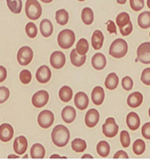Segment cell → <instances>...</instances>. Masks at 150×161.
Instances as JSON below:
<instances>
[{"instance_id": "7bdbcfd3", "label": "cell", "mask_w": 150, "mask_h": 161, "mask_svg": "<svg viewBox=\"0 0 150 161\" xmlns=\"http://www.w3.org/2000/svg\"><path fill=\"white\" fill-rule=\"evenodd\" d=\"M141 134L146 139H150V122L145 123L142 127Z\"/></svg>"}, {"instance_id": "7402d4cb", "label": "cell", "mask_w": 150, "mask_h": 161, "mask_svg": "<svg viewBox=\"0 0 150 161\" xmlns=\"http://www.w3.org/2000/svg\"><path fill=\"white\" fill-rule=\"evenodd\" d=\"M86 60V55L78 54L75 50V48L71 51V53H70V61H71L73 66H75L76 68H80L85 64Z\"/></svg>"}, {"instance_id": "6f0895ef", "label": "cell", "mask_w": 150, "mask_h": 161, "mask_svg": "<svg viewBox=\"0 0 150 161\" xmlns=\"http://www.w3.org/2000/svg\"><path fill=\"white\" fill-rule=\"evenodd\" d=\"M77 1H80V2H83V1H85V0H77Z\"/></svg>"}, {"instance_id": "f1b7e54d", "label": "cell", "mask_w": 150, "mask_h": 161, "mask_svg": "<svg viewBox=\"0 0 150 161\" xmlns=\"http://www.w3.org/2000/svg\"><path fill=\"white\" fill-rule=\"evenodd\" d=\"M69 20V15L66 9H59L56 12V21L61 25H67Z\"/></svg>"}, {"instance_id": "83f0119b", "label": "cell", "mask_w": 150, "mask_h": 161, "mask_svg": "<svg viewBox=\"0 0 150 161\" xmlns=\"http://www.w3.org/2000/svg\"><path fill=\"white\" fill-rule=\"evenodd\" d=\"M97 152L100 157L107 158L109 155V152H110V146L107 141L101 140L98 142V144L97 145Z\"/></svg>"}, {"instance_id": "2e32d148", "label": "cell", "mask_w": 150, "mask_h": 161, "mask_svg": "<svg viewBox=\"0 0 150 161\" xmlns=\"http://www.w3.org/2000/svg\"><path fill=\"white\" fill-rule=\"evenodd\" d=\"M28 147L27 139L24 136H17L14 141V150L17 155H23L26 151Z\"/></svg>"}, {"instance_id": "7a4b0ae2", "label": "cell", "mask_w": 150, "mask_h": 161, "mask_svg": "<svg viewBox=\"0 0 150 161\" xmlns=\"http://www.w3.org/2000/svg\"><path fill=\"white\" fill-rule=\"evenodd\" d=\"M128 45L125 40L117 38L114 40L109 47V55L115 58H122L127 54Z\"/></svg>"}, {"instance_id": "8fae6325", "label": "cell", "mask_w": 150, "mask_h": 161, "mask_svg": "<svg viewBox=\"0 0 150 161\" xmlns=\"http://www.w3.org/2000/svg\"><path fill=\"white\" fill-rule=\"evenodd\" d=\"M51 76H52V72H51L50 68L46 65L41 66L36 70V80L41 84L47 83L50 80V78H51Z\"/></svg>"}, {"instance_id": "ab89813d", "label": "cell", "mask_w": 150, "mask_h": 161, "mask_svg": "<svg viewBox=\"0 0 150 161\" xmlns=\"http://www.w3.org/2000/svg\"><path fill=\"white\" fill-rule=\"evenodd\" d=\"M129 4L131 8L133 9L134 11H140L143 9L144 6H145V2L144 0H129Z\"/></svg>"}, {"instance_id": "e575fe53", "label": "cell", "mask_w": 150, "mask_h": 161, "mask_svg": "<svg viewBox=\"0 0 150 161\" xmlns=\"http://www.w3.org/2000/svg\"><path fill=\"white\" fill-rule=\"evenodd\" d=\"M146 150V143L142 139H136L133 144V151L136 155H142Z\"/></svg>"}, {"instance_id": "5bb4252c", "label": "cell", "mask_w": 150, "mask_h": 161, "mask_svg": "<svg viewBox=\"0 0 150 161\" xmlns=\"http://www.w3.org/2000/svg\"><path fill=\"white\" fill-rule=\"evenodd\" d=\"M74 102H75V106L79 110H85L88 107L89 99L86 94L80 91L75 94Z\"/></svg>"}, {"instance_id": "d590c367", "label": "cell", "mask_w": 150, "mask_h": 161, "mask_svg": "<svg viewBox=\"0 0 150 161\" xmlns=\"http://www.w3.org/2000/svg\"><path fill=\"white\" fill-rule=\"evenodd\" d=\"M19 79L21 81L22 84L24 85H27L31 82V79H32V75H31V72L27 69H24L20 72L19 74Z\"/></svg>"}, {"instance_id": "11a10c76", "label": "cell", "mask_w": 150, "mask_h": 161, "mask_svg": "<svg viewBox=\"0 0 150 161\" xmlns=\"http://www.w3.org/2000/svg\"><path fill=\"white\" fill-rule=\"evenodd\" d=\"M24 158H28V156H27V155H25V156H24Z\"/></svg>"}, {"instance_id": "b9f144b4", "label": "cell", "mask_w": 150, "mask_h": 161, "mask_svg": "<svg viewBox=\"0 0 150 161\" xmlns=\"http://www.w3.org/2000/svg\"><path fill=\"white\" fill-rule=\"evenodd\" d=\"M141 81L143 84L150 86V68H145L141 74Z\"/></svg>"}, {"instance_id": "74e56055", "label": "cell", "mask_w": 150, "mask_h": 161, "mask_svg": "<svg viewBox=\"0 0 150 161\" xmlns=\"http://www.w3.org/2000/svg\"><path fill=\"white\" fill-rule=\"evenodd\" d=\"M121 84H122V87L126 90V91H129L133 88L134 86V82L133 79L130 77V76H126L125 77H123L122 81H121Z\"/></svg>"}, {"instance_id": "44dd1931", "label": "cell", "mask_w": 150, "mask_h": 161, "mask_svg": "<svg viewBox=\"0 0 150 161\" xmlns=\"http://www.w3.org/2000/svg\"><path fill=\"white\" fill-rule=\"evenodd\" d=\"M104 39H105V36H104V34L102 33V31L95 30L91 37V43L93 48L96 49V50H99L100 48L102 47V46H103Z\"/></svg>"}, {"instance_id": "8d00e7d4", "label": "cell", "mask_w": 150, "mask_h": 161, "mask_svg": "<svg viewBox=\"0 0 150 161\" xmlns=\"http://www.w3.org/2000/svg\"><path fill=\"white\" fill-rule=\"evenodd\" d=\"M25 33L30 37L35 38L37 36V27L34 24L33 22H29L25 25Z\"/></svg>"}, {"instance_id": "681fc988", "label": "cell", "mask_w": 150, "mask_h": 161, "mask_svg": "<svg viewBox=\"0 0 150 161\" xmlns=\"http://www.w3.org/2000/svg\"><path fill=\"white\" fill-rule=\"evenodd\" d=\"M126 1H127V0H117V2L119 5H124V4L126 3Z\"/></svg>"}, {"instance_id": "d6a6232c", "label": "cell", "mask_w": 150, "mask_h": 161, "mask_svg": "<svg viewBox=\"0 0 150 161\" xmlns=\"http://www.w3.org/2000/svg\"><path fill=\"white\" fill-rule=\"evenodd\" d=\"M116 22H117V25H118L119 29L123 28L125 25H126L131 22L129 14L126 13V12H121L120 14H118V16L117 17Z\"/></svg>"}, {"instance_id": "c3c4849f", "label": "cell", "mask_w": 150, "mask_h": 161, "mask_svg": "<svg viewBox=\"0 0 150 161\" xmlns=\"http://www.w3.org/2000/svg\"><path fill=\"white\" fill-rule=\"evenodd\" d=\"M82 158H93V156L89 154H85L84 156H82Z\"/></svg>"}, {"instance_id": "f546056e", "label": "cell", "mask_w": 150, "mask_h": 161, "mask_svg": "<svg viewBox=\"0 0 150 161\" xmlns=\"http://www.w3.org/2000/svg\"><path fill=\"white\" fill-rule=\"evenodd\" d=\"M81 18L85 25H91L94 21V12L90 8H85L81 13Z\"/></svg>"}, {"instance_id": "ba28073f", "label": "cell", "mask_w": 150, "mask_h": 161, "mask_svg": "<svg viewBox=\"0 0 150 161\" xmlns=\"http://www.w3.org/2000/svg\"><path fill=\"white\" fill-rule=\"evenodd\" d=\"M55 120V116L53 112L50 110H43L39 113L37 117V123L42 128L50 127Z\"/></svg>"}, {"instance_id": "8992f818", "label": "cell", "mask_w": 150, "mask_h": 161, "mask_svg": "<svg viewBox=\"0 0 150 161\" xmlns=\"http://www.w3.org/2000/svg\"><path fill=\"white\" fill-rule=\"evenodd\" d=\"M118 125L117 124L114 118H108L105 121L104 125L102 126V131L103 134L107 137L112 138L117 136L118 132Z\"/></svg>"}, {"instance_id": "4dcf8cb0", "label": "cell", "mask_w": 150, "mask_h": 161, "mask_svg": "<svg viewBox=\"0 0 150 161\" xmlns=\"http://www.w3.org/2000/svg\"><path fill=\"white\" fill-rule=\"evenodd\" d=\"M71 147L75 152H84L86 149V142L82 138H75L71 143Z\"/></svg>"}, {"instance_id": "680465c9", "label": "cell", "mask_w": 150, "mask_h": 161, "mask_svg": "<svg viewBox=\"0 0 150 161\" xmlns=\"http://www.w3.org/2000/svg\"><path fill=\"white\" fill-rule=\"evenodd\" d=\"M149 36H150V33H149Z\"/></svg>"}, {"instance_id": "30bf717a", "label": "cell", "mask_w": 150, "mask_h": 161, "mask_svg": "<svg viewBox=\"0 0 150 161\" xmlns=\"http://www.w3.org/2000/svg\"><path fill=\"white\" fill-rule=\"evenodd\" d=\"M50 64L56 69L62 68L66 64V56L61 51H55L50 56Z\"/></svg>"}, {"instance_id": "52a82bcc", "label": "cell", "mask_w": 150, "mask_h": 161, "mask_svg": "<svg viewBox=\"0 0 150 161\" xmlns=\"http://www.w3.org/2000/svg\"><path fill=\"white\" fill-rule=\"evenodd\" d=\"M136 55L137 58L136 59V62L140 61L145 65L150 64V43L145 42L141 44L137 48Z\"/></svg>"}, {"instance_id": "ac0fdd59", "label": "cell", "mask_w": 150, "mask_h": 161, "mask_svg": "<svg viewBox=\"0 0 150 161\" xmlns=\"http://www.w3.org/2000/svg\"><path fill=\"white\" fill-rule=\"evenodd\" d=\"M75 117H76L75 109L73 107H70V106L65 107L61 112V118L67 124L73 123L75 119Z\"/></svg>"}, {"instance_id": "9f6ffc18", "label": "cell", "mask_w": 150, "mask_h": 161, "mask_svg": "<svg viewBox=\"0 0 150 161\" xmlns=\"http://www.w3.org/2000/svg\"><path fill=\"white\" fill-rule=\"evenodd\" d=\"M148 116H149V118H150V108H149V109H148Z\"/></svg>"}, {"instance_id": "4fadbf2b", "label": "cell", "mask_w": 150, "mask_h": 161, "mask_svg": "<svg viewBox=\"0 0 150 161\" xmlns=\"http://www.w3.org/2000/svg\"><path fill=\"white\" fill-rule=\"evenodd\" d=\"M14 136V129L8 123H4L0 126V140L3 142H8Z\"/></svg>"}, {"instance_id": "f35d334b", "label": "cell", "mask_w": 150, "mask_h": 161, "mask_svg": "<svg viewBox=\"0 0 150 161\" xmlns=\"http://www.w3.org/2000/svg\"><path fill=\"white\" fill-rule=\"evenodd\" d=\"M120 142H121V145L124 147H129V145H130V136H129V134H128V132L126 130L121 131Z\"/></svg>"}, {"instance_id": "484cf974", "label": "cell", "mask_w": 150, "mask_h": 161, "mask_svg": "<svg viewBox=\"0 0 150 161\" xmlns=\"http://www.w3.org/2000/svg\"><path fill=\"white\" fill-rule=\"evenodd\" d=\"M59 98L63 102H69L73 97V90L70 86H64L59 89Z\"/></svg>"}, {"instance_id": "f6af8a7d", "label": "cell", "mask_w": 150, "mask_h": 161, "mask_svg": "<svg viewBox=\"0 0 150 161\" xmlns=\"http://www.w3.org/2000/svg\"><path fill=\"white\" fill-rule=\"evenodd\" d=\"M107 26H108V30L109 33L111 34H117V28H116V25L114 24V22L112 20H108L107 23Z\"/></svg>"}, {"instance_id": "836d02e7", "label": "cell", "mask_w": 150, "mask_h": 161, "mask_svg": "<svg viewBox=\"0 0 150 161\" xmlns=\"http://www.w3.org/2000/svg\"><path fill=\"white\" fill-rule=\"evenodd\" d=\"M88 48H89V44L85 38L79 39L75 47V50L80 55H86L88 51Z\"/></svg>"}, {"instance_id": "277c9868", "label": "cell", "mask_w": 150, "mask_h": 161, "mask_svg": "<svg viewBox=\"0 0 150 161\" xmlns=\"http://www.w3.org/2000/svg\"><path fill=\"white\" fill-rule=\"evenodd\" d=\"M25 15L30 20H37L42 15V7L37 0H26Z\"/></svg>"}, {"instance_id": "db71d44e", "label": "cell", "mask_w": 150, "mask_h": 161, "mask_svg": "<svg viewBox=\"0 0 150 161\" xmlns=\"http://www.w3.org/2000/svg\"><path fill=\"white\" fill-rule=\"evenodd\" d=\"M147 7H148V8L150 9V0H147Z\"/></svg>"}, {"instance_id": "e0dca14e", "label": "cell", "mask_w": 150, "mask_h": 161, "mask_svg": "<svg viewBox=\"0 0 150 161\" xmlns=\"http://www.w3.org/2000/svg\"><path fill=\"white\" fill-rule=\"evenodd\" d=\"M126 125L130 130H136L140 127V118L136 112H130L126 116Z\"/></svg>"}, {"instance_id": "ee69618b", "label": "cell", "mask_w": 150, "mask_h": 161, "mask_svg": "<svg viewBox=\"0 0 150 161\" xmlns=\"http://www.w3.org/2000/svg\"><path fill=\"white\" fill-rule=\"evenodd\" d=\"M132 30H133V25L132 23L130 22L129 24H127L126 25H125L123 28H120V33L122 36H126L128 35H130L132 33Z\"/></svg>"}, {"instance_id": "60d3db41", "label": "cell", "mask_w": 150, "mask_h": 161, "mask_svg": "<svg viewBox=\"0 0 150 161\" xmlns=\"http://www.w3.org/2000/svg\"><path fill=\"white\" fill-rule=\"evenodd\" d=\"M10 91L7 86H0V104L5 103L8 99Z\"/></svg>"}, {"instance_id": "6da1fadb", "label": "cell", "mask_w": 150, "mask_h": 161, "mask_svg": "<svg viewBox=\"0 0 150 161\" xmlns=\"http://www.w3.org/2000/svg\"><path fill=\"white\" fill-rule=\"evenodd\" d=\"M51 138L54 145L58 147H66L70 138V132L66 126L58 125L54 127L51 133Z\"/></svg>"}, {"instance_id": "d6986e66", "label": "cell", "mask_w": 150, "mask_h": 161, "mask_svg": "<svg viewBox=\"0 0 150 161\" xmlns=\"http://www.w3.org/2000/svg\"><path fill=\"white\" fill-rule=\"evenodd\" d=\"M91 98L93 103L97 106H100L105 99V91L101 86H95L92 90Z\"/></svg>"}, {"instance_id": "4316f807", "label": "cell", "mask_w": 150, "mask_h": 161, "mask_svg": "<svg viewBox=\"0 0 150 161\" xmlns=\"http://www.w3.org/2000/svg\"><path fill=\"white\" fill-rule=\"evenodd\" d=\"M137 24L138 25L143 28V29H147L150 27V12L149 11H145L141 14H139V16L137 17Z\"/></svg>"}, {"instance_id": "bcb514c9", "label": "cell", "mask_w": 150, "mask_h": 161, "mask_svg": "<svg viewBox=\"0 0 150 161\" xmlns=\"http://www.w3.org/2000/svg\"><path fill=\"white\" fill-rule=\"evenodd\" d=\"M7 76H8V71L6 68L3 66H0V83L5 81Z\"/></svg>"}, {"instance_id": "d4e9b609", "label": "cell", "mask_w": 150, "mask_h": 161, "mask_svg": "<svg viewBox=\"0 0 150 161\" xmlns=\"http://www.w3.org/2000/svg\"><path fill=\"white\" fill-rule=\"evenodd\" d=\"M119 83V78L115 72H112L108 75L106 80H105V86L109 90H114L116 89Z\"/></svg>"}, {"instance_id": "9a60e30c", "label": "cell", "mask_w": 150, "mask_h": 161, "mask_svg": "<svg viewBox=\"0 0 150 161\" xmlns=\"http://www.w3.org/2000/svg\"><path fill=\"white\" fill-rule=\"evenodd\" d=\"M91 64L96 70H102L107 66V58L102 53H96L92 57Z\"/></svg>"}, {"instance_id": "f907efd6", "label": "cell", "mask_w": 150, "mask_h": 161, "mask_svg": "<svg viewBox=\"0 0 150 161\" xmlns=\"http://www.w3.org/2000/svg\"><path fill=\"white\" fill-rule=\"evenodd\" d=\"M19 155H9L8 158H18Z\"/></svg>"}, {"instance_id": "7dc6e473", "label": "cell", "mask_w": 150, "mask_h": 161, "mask_svg": "<svg viewBox=\"0 0 150 161\" xmlns=\"http://www.w3.org/2000/svg\"><path fill=\"white\" fill-rule=\"evenodd\" d=\"M114 158H128V154L125 151L119 150L114 155Z\"/></svg>"}, {"instance_id": "ffe728a7", "label": "cell", "mask_w": 150, "mask_h": 161, "mask_svg": "<svg viewBox=\"0 0 150 161\" xmlns=\"http://www.w3.org/2000/svg\"><path fill=\"white\" fill-rule=\"evenodd\" d=\"M127 105L131 108H138L143 102V95L138 91L133 92L130 94L127 97Z\"/></svg>"}, {"instance_id": "f5cc1de1", "label": "cell", "mask_w": 150, "mask_h": 161, "mask_svg": "<svg viewBox=\"0 0 150 161\" xmlns=\"http://www.w3.org/2000/svg\"><path fill=\"white\" fill-rule=\"evenodd\" d=\"M43 3H46V4H48V3H51L53 0H41Z\"/></svg>"}, {"instance_id": "1f68e13d", "label": "cell", "mask_w": 150, "mask_h": 161, "mask_svg": "<svg viewBox=\"0 0 150 161\" xmlns=\"http://www.w3.org/2000/svg\"><path fill=\"white\" fill-rule=\"evenodd\" d=\"M9 10L14 14H19L22 11V0H7Z\"/></svg>"}, {"instance_id": "603a6c76", "label": "cell", "mask_w": 150, "mask_h": 161, "mask_svg": "<svg viewBox=\"0 0 150 161\" xmlns=\"http://www.w3.org/2000/svg\"><path fill=\"white\" fill-rule=\"evenodd\" d=\"M46 156V149L43 145L36 143L30 149V157L32 158H44Z\"/></svg>"}, {"instance_id": "5b68a950", "label": "cell", "mask_w": 150, "mask_h": 161, "mask_svg": "<svg viewBox=\"0 0 150 161\" xmlns=\"http://www.w3.org/2000/svg\"><path fill=\"white\" fill-rule=\"evenodd\" d=\"M34 52L31 47L25 46L22 47L17 52V62L21 66H27L33 59Z\"/></svg>"}, {"instance_id": "3957f363", "label": "cell", "mask_w": 150, "mask_h": 161, "mask_svg": "<svg viewBox=\"0 0 150 161\" xmlns=\"http://www.w3.org/2000/svg\"><path fill=\"white\" fill-rule=\"evenodd\" d=\"M75 41V36L74 31L71 29H64L59 32L58 36V46L63 49L70 48Z\"/></svg>"}, {"instance_id": "7c38bea8", "label": "cell", "mask_w": 150, "mask_h": 161, "mask_svg": "<svg viewBox=\"0 0 150 161\" xmlns=\"http://www.w3.org/2000/svg\"><path fill=\"white\" fill-rule=\"evenodd\" d=\"M100 115L99 112L95 109L91 108L86 112V117H85V123L86 125V127H94L97 125V123L99 122Z\"/></svg>"}, {"instance_id": "816d5d0a", "label": "cell", "mask_w": 150, "mask_h": 161, "mask_svg": "<svg viewBox=\"0 0 150 161\" xmlns=\"http://www.w3.org/2000/svg\"><path fill=\"white\" fill-rule=\"evenodd\" d=\"M50 158H61L62 157H61V156H59V155H57V154H56V155H52Z\"/></svg>"}, {"instance_id": "9c48e42d", "label": "cell", "mask_w": 150, "mask_h": 161, "mask_svg": "<svg viewBox=\"0 0 150 161\" xmlns=\"http://www.w3.org/2000/svg\"><path fill=\"white\" fill-rule=\"evenodd\" d=\"M49 100V94L46 90H39L32 97V104L35 108H41L45 107Z\"/></svg>"}, {"instance_id": "cb8c5ba5", "label": "cell", "mask_w": 150, "mask_h": 161, "mask_svg": "<svg viewBox=\"0 0 150 161\" xmlns=\"http://www.w3.org/2000/svg\"><path fill=\"white\" fill-rule=\"evenodd\" d=\"M53 24L49 19H43L40 23V32L44 37H49L53 34Z\"/></svg>"}]
</instances>
